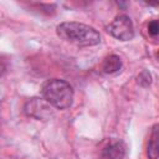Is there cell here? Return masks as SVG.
<instances>
[{
	"label": "cell",
	"mask_w": 159,
	"mask_h": 159,
	"mask_svg": "<svg viewBox=\"0 0 159 159\" xmlns=\"http://www.w3.org/2000/svg\"><path fill=\"white\" fill-rule=\"evenodd\" d=\"M56 32L62 40L82 47L96 46L101 42V34L94 27L82 22H62L56 27Z\"/></svg>",
	"instance_id": "6da1fadb"
},
{
	"label": "cell",
	"mask_w": 159,
	"mask_h": 159,
	"mask_svg": "<svg viewBox=\"0 0 159 159\" xmlns=\"http://www.w3.org/2000/svg\"><path fill=\"white\" fill-rule=\"evenodd\" d=\"M42 97L56 109H67L73 102L72 86L61 78L47 80L42 84Z\"/></svg>",
	"instance_id": "7a4b0ae2"
},
{
	"label": "cell",
	"mask_w": 159,
	"mask_h": 159,
	"mask_svg": "<svg viewBox=\"0 0 159 159\" xmlns=\"http://www.w3.org/2000/svg\"><path fill=\"white\" fill-rule=\"evenodd\" d=\"M24 112L27 117L36 120H48L55 116L53 107L41 97L29 98L24 104Z\"/></svg>",
	"instance_id": "3957f363"
},
{
	"label": "cell",
	"mask_w": 159,
	"mask_h": 159,
	"mask_svg": "<svg viewBox=\"0 0 159 159\" xmlns=\"http://www.w3.org/2000/svg\"><path fill=\"white\" fill-rule=\"evenodd\" d=\"M107 32L117 40L129 41L134 37V26L128 15H118L108 26Z\"/></svg>",
	"instance_id": "277c9868"
},
{
	"label": "cell",
	"mask_w": 159,
	"mask_h": 159,
	"mask_svg": "<svg viewBox=\"0 0 159 159\" xmlns=\"http://www.w3.org/2000/svg\"><path fill=\"white\" fill-rule=\"evenodd\" d=\"M124 155H125V145L119 139L111 140L103 147L101 152L102 159H123Z\"/></svg>",
	"instance_id": "5b68a950"
},
{
	"label": "cell",
	"mask_w": 159,
	"mask_h": 159,
	"mask_svg": "<svg viewBox=\"0 0 159 159\" xmlns=\"http://www.w3.org/2000/svg\"><path fill=\"white\" fill-rule=\"evenodd\" d=\"M122 68V60L117 55H109L104 58L102 65V71L107 75H113L119 72Z\"/></svg>",
	"instance_id": "8992f818"
},
{
	"label": "cell",
	"mask_w": 159,
	"mask_h": 159,
	"mask_svg": "<svg viewBox=\"0 0 159 159\" xmlns=\"http://www.w3.org/2000/svg\"><path fill=\"white\" fill-rule=\"evenodd\" d=\"M147 154L149 159H157L159 150H158V124H154L152 128V133L149 137V143L147 148Z\"/></svg>",
	"instance_id": "52a82bcc"
},
{
	"label": "cell",
	"mask_w": 159,
	"mask_h": 159,
	"mask_svg": "<svg viewBox=\"0 0 159 159\" xmlns=\"http://www.w3.org/2000/svg\"><path fill=\"white\" fill-rule=\"evenodd\" d=\"M137 83L140 87H149L152 84V75L148 70H143L138 76H137Z\"/></svg>",
	"instance_id": "ba28073f"
},
{
	"label": "cell",
	"mask_w": 159,
	"mask_h": 159,
	"mask_svg": "<svg viewBox=\"0 0 159 159\" xmlns=\"http://www.w3.org/2000/svg\"><path fill=\"white\" fill-rule=\"evenodd\" d=\"M159 32V26H158V21L157 20H152L149 24H148V34L153 37H157Z\"/></svg>",
	"instance_id": "9c48e42d"
},
{
	"label": "cell",
	"mask_w": 159,
	"mask_h": 159,
	"mask_svg": "<svg viewBox=\"0 0 159 159\" xmlns=\"http://www.w3.org/2000/svg\"><path fill=\"white\" fill-rule=\"evenodd\" d=\"M6 71V63H5V61L0 57V76H2V73Z\"/></svg>",
	"instance_id": "30bf717a"
}]
</instances>
